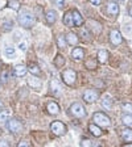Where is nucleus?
Wrapping results in <instances>:
<instances>
[{"label":"nucleus","mask_w":132,"mask_h":147,"mask_svg":"<svg viewBox=\"0 0 132 147\" xmlns=\"http://www.w3.org/2000/svg\"><path fill=\"white\" fill-rule=\"evenodd\" d=\"M122 122L127 126V127L131 129L132 127V114H124L122 117Z\"/></svg>","instance_id":"27"},{"label":"nucleus","mask_w":132,"mask_h":147,"mask_svg":"<svg viewBox=\"0 0 132 147\" xmlns=\"http://www.w3.org/2000/svg\"><path fill=\"white\" fill-rule=\"evenodd\" d=\"M1 108H3V101L0 100V109H1Z\"/></svg>","instance_id":"46"},{"label":"nucleus","mask_w":132,"mask_h":147,"mask_svg":"<svg viewBox=\"0 0 132 147\" xmlns=\"http://www.w3.org/2000/svg\"><path fill=\"white\" fill-rule=\"evenodd\" d=\"M50 130H52V133L54 135L61 137V135H64L66 133V125L64 122H61V121H53L50 123Z\"/></svg>","instance_id":"4"},{"label":"nucleus","mask_w":132,"mask_h":147,"mask_svg":"<svg viewBox=\"0 0 132 147\" xmlns=\"http://www.w3.org/2000/svg\"><path fill=\"white\" fill-rule=\"evenodd\" d=\"M62 21H64V24L66 25V26H69V28H73V26H74L73 13H71V11H69V12L65 13V15H64V18H62Z\"/></svg>","instance_id":"17"},{"label":"nucleus","mask_w":132,"mask_h":147,"mask_svg":"<svg viewBox=\"0 0 132 147\" xmlns=\"http://www.w3.org/2000/svg\"><path fill=\"white\" fill-rule=\"evenodd\" d=\"M89 28L91 29V32H94V33H101L102 32V25H101V22L96 21V20H90Z\"/></svg>","instance_id":"19"},{"label":"nucleus","mask_w":132,"mask_h":147,"mask_svg":"<svg viewBox=\"0 0 132 147\" xmlns=\"http://www.w3.org/2000/svg\"><path fill=\"white\" fill-rule=\"evenodd\" d=\"M36 22V18L32 15L31 12H27V11H23V12L18 13V24L24 28H32Z\"/></svg>","instance_id":"1"},{"label":"nucleus","mask_w":132,"mask_h":147,"mask_svg":"<svg viewBox=\"0 0 132 147\" xmlns=\"http://www.w3.org/2000/svg\"><path fill=\"white\" fill-rule=\"evenodd\" d=\"M7 129L13 134H17V133H20L23 130V123L16 118H11L7 121Z\"/></svg>","instance_id":"6"},{"label":"nucleus","mask_w":132,"mask_h":147,"mask_svg":"<svg viewBox=\"0 0 132 147\" xmlns=\"http://www.w3.org/2000/svg\"><path fill=\"white\" fill-rule=\"evenodd\" d=\"M8 75H9L8 71L4 70L3 72L0 74V82H1V83H7V82H8Z\"/></svg>","instance_id":"33"},{"label":"nucleus","mask_w":132,"mask_h":147,"mask_svg":"<svg viewBox=\"0 0 132 147\" xmlns=\"http://www.w3.org/2000/svg\"><path fill=\"white\" fill-rule=\"evenodd\" d=\"M4 54H5V57L7 58H11V59H13V58H16V53H15V49L13 47H5V50H4Z\"/></svg>","instance_id":"29"},{"label":"nucleus","mask_w":132,"mask_h":147,"mask_svg":"<svg viewBox=\"0 0 132 147\" xmlns=\"http://www.w3.org/2000/svg\"><path fill=\"white\" fill-rule=\"evenodd\" d=\"M18 49H20V50H23V51H24V50L27 49V42H25V41H23V42H20V43H18Z\"/></svg>","instance_id":"39"},{"label":"nucleus","mask_w":132,"mask_h":147,"mask_svg":"<svg viewBox=\"0 0 132 147\" xmlns=\"http://www.w3.org/2000/svg\"><path fill=\"white\" fill-rule=\"evenodd\" d=\"M17 147H29V143L27 141H21V142H18Z\"/></svg>","instance_id":"40"},{"label":"nucleus","mask_w":132,"mask_h":147,"mask_svg":"<svg viewBox=\"0 0 132 147\" xmlns=\"http://www.w3.org/2000/svg\"><path fill=\"white\" fill-rule=\"evenodd\" d=\"M28 70H29V72L32 74V75H34V76H37V75H40L41 70L40 67L37 66V63H29V66H28Z\"/></svg>","instance_id":"24"},{"label":"nucleus","mask_w":132,"mask_h":147,"mask_svg":"<svg viewBox=\"0 0 132 147\" xmlns=\"http://www.w3.org/2000/svg\"><path fill=\"white\" fill-rule=\"evenodd\" d=\"M79 36H81V38H82L85 42H90V41H91V34H90L89 30H82L79 33Z\"/></svg>","instance_id":"31"},{"label":"nucleus","mask_w":132,"mask_h":147,"mask_svg":"<svg viewBox=\"0 0 132 147\" xmlns=\"http://www.w3.org/2000/svg\"><path fill=\"white\" fill-rule=\"evenodd\" d=\"M0 147H9V143L7 141H0Z\"/></svg>","instance_id":"41"},{"label":"nucleus","mask_w":132,"mask_h":147,"mask_svg":"<svg viewBox=\"0 0 132 147\" xmlns=\"http://www.w3.org/2000/svg\"><path fill=\"white\" fill-rule=\"evenodd\" d=\"M27 71H28V68H27V66H24V64H16L15 68H13V74H15V76H17V78L25 76Z\"/></svg>","instance_id":"12"},{"label":"nucleus","mask_w":132,"mask_h":147,"mask_svg":"<svg viewBox=\"0 0 132 147\" xmlns=\"http://www.w3.org/2000/svg\"><path fill=\"white\" fill-rule=\"evenodd\" d=\"M128 13H129V16L132 17V4H131V7H129V11H128Z\"/></svg>","instance_id":"45"},{"label":"nucleus","mask_w":132,"mask_h":147,"mask_svg":"<svg viewBox=\"0 0 132 147\" xmlns=\"http://www.w3.org/2000/svg\"><path fill=\"white\" fill-rule=\"evenodd\" d=\"M45 18L49 24H54L55 20H57V13H55L53 9H48L45 13Z\"/></svg>","instance_id":"20"},{"label":"nucleus","mask_w":132,"mask_h":147,"mask_svg":"<svg viewBox=\"0 0 132 147\" xmlns=\"http://www.w3.org/2000/svg\"><path fill=\"white\" fill-rule=\"evenodd\" d=\"M123 147H132V142H129V143H126Z\"/></svg>","instance_id":"44"},{"label":"nucleus","mask_w":132,"mask_h":147,"mask_svg":"<svg viewBox=\"0 0 132 147\" xmlns=\"http://www.w3.org/2000/svg\"><path fill=\"white\" fill-rule=\"evenodd\" d=\"M28 84H29V87H32V88H40L41 84H42V82H41V79L38 76H34V75H32V76L28 78Z\"/></svg>","instance_id":"13"},{"label":"nucleus","mask_w":132,"mask_h":147,"mask_svg":"<svg viewBox=\"0 0 132 147\" xmlns=\"http://www.w3.org/2000/svg\"><path fill=\"white\" fill-rule=\"evenodd\" d=\"M3 29L5 32H8V30H11V29H12V22L11 21H7V22H4L3 24Z\"/></svg>","instance_id":"37"},{"label":"nucleus","mask_w":132,"mask_h":147,"mask_svg":"<svg viewBox=\"0 0 132 147\" xmlns=\"http://www.w3.org/2000/svg\"><path fill=\"white\" fill-rule=\"evenodd\" d=\"M95 83H96V87H103V82L102 80H95Z\"/></svg>","instance_id":"43"},{"label":"nucleus","mask_w":132,"mask_h":147,"mask_svg":"<svg viewBox=\"0 0 132 147\" xmlns=\"http://www.w3.org/2000/svg\"><path fill=\"white\" fill-rule=\"evenodd\" d=\"M116 1H123V0H116Z\"/></svg>","instance_id":"47"},{"label":"nucleus","mask_w":132,"mask_h":147,"mask_svg":"<svg viewBox=\"0 0 132 147\" xmlns=\"http://www.w3.org/2000/svg\"><path fill=\"white\" fill-rule=\"evenodd\" d=\"M70 55H71V58L75 59V61H81V59H83V57H85V50H83L82 47H74V49L71 50Z\"/></svg>","instance_id":"11"},{"label":"nucleus","mask_w":132,"mask_h":147,"mask_svg":"<svg viewBox=\"0 0 132 147\" xmlns=\"http://www.w3.org/2000/svg\"><path fill=\"white\" fill-rule=\"evenodd\" d=\"M81 147H92V142L90 139H82L81 141Z\"/></svg>","instance_id":"34"},{"label":"nucleus","mask_w":132,"mask_h":147,"mask_svg":"<svg viewBox=\"0 0 132 147\" xmlns=\"http://www.w3.org/2000/svg\"><path fill=\"white\" fill-rule=\"evenodd\" d=\"M106 9H107V12L112 16H116L118 13H119V5H118L116 1H110V3H107Z\"/></svg>","instance_id":"15"},{"label":"nucleus","mask_w":132,"mask_h":147,"mask_svg":"<svg viewBox=\"0 0 132 147\" xmlns=\"http://www.w3.org/2000/svg\"><path fill=\"white\" fill-rule=\"evenodd\" d=\"M102 107L106 108V109H112V100H111L110 96L106 95L105 97L102 98Z\"/></svg>","instance_id":"26"},{"label":"nucleus","mask_w":132,"mask_h":147,"mask_svg":"<svg viewBox=\"0 0 132 147\" xmlns=\"http://www.w3.org/2000/svg\"><path fill=\"white\" fill-rule=\"evenodd\" d=\"M65 62H66V61H65V57L62 54H57V55H55V58H54V66L57 68H61L62 66L65 64Z\"/></svg>","instance_id":"23"},{"label":"nucleus","mask_w":132,"mask_h":147,"mask_svg":"<svg viewBox=\"0 0 132 147\" xmlns=\"http://www.w3.org/2000/svg\"><path fill=\"white\" fill-rule=\"evenodd\" d=\"M65 38H66V43L68 45H77L78 42H79V40H78V36L75 33H68L66 36H65Z\"/></svg>","instance_id":"18"},{"label":"nucleus","mask_w":132,"mask_h":147,"mask_svg":"<svg viewBox=\"0 0 132 147\" xmlns=\"http://www.w3.org/2000/svg\"><path fill=\"white\" fill-rule=\"evenodd\" d=\"M110 41H111V43H112V45H115V46L120 45V43H122V41H123L120 32L119 30H115V29H114V30H111L110 32Z\"/></svg>","instance_id":"9"},{"label":"nucleus","mask_w":132,"mask_h":147,"mask_svg":"<svg viewBox=\"0 0 132 147\" xmlns=\"http://www.w3.org/2000/svg\"><path fill=\"white\" fill-rule=\"evenodd\" d=\"M89 130H90V133H91L94 137H101L102 135V129L99 127L98 125H95V123H90L89 125Z\"/></svg>","instance_id":"21"},{"label":"nucleus","mask_w":132,"mask_h":147,"mask_svg":"<svg viewBox=\"0 0 132 147\" xmlns=\"http://www.w3.org/2000/svg\"><path fill=\"white\" fill-rule=\"evenodd\" d=\"M91 1V4H94V5H101L102 4V0H90Z\"/></svg>","instance_id":"42"},{"label":"nucleus","mask_w":132,"mask_h":147,"mask_svg":"<svg viewBox=\"0 0 132 147\" xmlns=\"http://www.w3.org/2000/svg\"><path fill=\"white\" fill-rule=\"evenodd\" d=\"M122 138H123L127 143L132 142V129H129V127L124 129L123 131H122Z\"/></svg>","instance_id":"22"},{"label":"nucleus","mask_w":132,"mask_h":147,"mask_svg":"<svg viewBox=\"0 0 132 147\" xmlns=\"http://www.w3.org/2000/svg\"><path fill=\"white\" fill-rule=\"evenodd\" d=\"M85 66H86V68H89V70H95L96 67V61L94 58H89L86 61V63H85Z\"/></svg>","instance_id":"30"},{"label":"nucleus","mask_w":132,"mask_h":147,"mask_svg":"<svg viewBox=\"0 0 132 147\" xmlns=\"http://www.w3.org/2000/svg\"><path fill=\"white\" fill-rule=\"evenodd\" d=\"M62 76V80H64L65 84H68L69 87H73L77 82V72L71 68H68V70H65L64 72L61 74Z\"/></svg>","instance_id":"3"},{"label":"nucleus","mask_w":132,"mask_h":147,"mask_svg":"<svg viewBox=\"0 0 132 147\" xmlns=\"http://www.w3.org/2000/svg\"><path fill=\"white\" fill-rule=\"evenodd\" d=\"M108 58H110V53H108L107 50L102 49V50H99V51H98V55H96V61H98L99 63L106 64V63H107V61H108Z\"/></svg>","instance_id":"10"},{"label":"nucleus","mask_w":132,"mask_h":147,"mask_svg":"<svg viewBox=\"0 0 132 147\" xmlns=\"http://www.w3.org/2000/svg\"><path fill=\"white\" fill-rule=\"evenodd\" d=\"M46 110H48V113L52 114V116H55V114L60 113V107L57 102H49V104L46 105Z\"/></svg>","instance_id":"16"},{"label":"nucleus","mask_w":132,"mask_h":147,"mask_svg":"<svg viewBox=\"0 0 132 147\" xmlns=\"http://www.w3.org/2000/svg\"><path fill=\"white\" fill-rule=\"evenodd\" d=\"M124 30H126V36L127 37H131L132 36V25L131 24L124 25Z\"/></svg>","instance_id":"36"},{"label":"nucleus","mask_w":132,"mask_h":147,"mask_svg":"<svg viewBox=\"0 0 132 147\" xmlns=\"http://www.w3.org/2000/svg\"><path fill=\"white\" fill-rule=\"evenodd\" d=\"M54 1V4L58 8H64V5H65V0H53Z\"/></svg>","instance_id":"38"},{"label":"nucleus","mask_w":132,"mask_h":147,"mask_svg":"<svg viewBox=\"0 0 132 147\" xmlns=\"http://www.w3.org/2000/svg\"><path fill=\"white\" fill-rule=\"evenodd\" d=\"M122 110H123L126 114H132V104L131 102H124L122 105Z\"/></svg>","instance_id":"32"},{"label":"nucleus","mask_w":132,"mask_h":147,"mask_svg":"<svg viewBox=\"0 0 132 147\" xmlns=\"http://www.w3.org/2000/svg\"><path fill=\"white\" fill-rule=\"evenodd\" d=\"M92 121L95 125H98L99 127H110L111 126V119L110 117L106 113H102V112H95L92 114Z\"/></svg>","instance_id":"2"},{"label":"nucleus","mask_w":132,"mask_h":147,"mask_svg":"<svg viewBox=\"0 0 132 147\" xmlns=\"http://www.w3.org/2000/svg\"><path fill=\"white\" fill-rule=\"evenodd\" d=\"M49 89H50V93H52L54 97H60V96L62 95V87H61V84L58 83V80L52 79Z\"/></svg>","instance_id":"8"},{"label":"nucleus","mask_w":132,"mask_h":147,"mask_svg":"<svg viewBox=\"0 0 132 147\" xmlns=\"http://www.w3.org/2000/svg\"><path fill=\"white\" fill-rule=\"evenodd\" d=\"M70 113H71V116L77 117V118H82V117L86 116V109L79 102H73L70 105Z\"/></svg>","instance_id":"5"},{"label":"nucleus","mask_w":132,"mask_h":147,"mask_svg":"<svg viewBox=\"0 0 132 147\" xmlns=\"http://www.w3.org/2000/svg\"><path fill=\"white\" fill-rule=\"evenodd\" d=\"M8 7H11V8H13L15 11H17L18 9V0H9Z\"/></svg>","instance_id":"35"},{"label":"nucleus","mask_w":132,"mask_h":147,"mask_svg":"<svg viewBox=\"0 0 132 147\" xmlns=\"http://www.w3.org/2000/svg\"><path fill=\"white\" fill-rule=\"evenodd\" d=\"M57 43H58V47L60 49H65L66 47V38H65L64 34H60L58 37H57Z\"/></svg>","instance_id":"28"},{"label":"nucleus","mask_w":132,"mask_h":147,"mask_svg":"<svg viewBox=\"0 0 132 147\" xmlns=\"http://www.w3.org/2000/svg\"><path fill=\"white\" fill-rule=\"evenodd\" d=\"M73 13V21H74V26H82L83 25V18L81 16V13L78 12L77 9H71Z\"/></svg>","instance_id":"14"},{"label":"nucleus","mask_w":132,"mask_h":147,"mask_svg":"<svg viewBox=\"0 0 132 147\" xmlns=\"http://www.w3.org/2000/svg\"><path fill=\"white\" fill-rule=\"evenodd\" d=\"M12 112L11 109H4V110H0V122H4V121H8L9 117H11Z\"/></svg>","instance_id":"25"},{"label":"nucleus","mask_w":132,"mask_h":147,"mask_svg":"<svg viewBox=\"0 0 132 147\" xmlns=\"http://www.w3.org/2000/svg\"><path fill=\"white\" fill-rule=\"evenodd\" d=\"M98 98H99V93L95 89H86V91L83 92V100L86 101V102H89V104L95 102Z\"/></svg>","instance_id":"7"}]
</instances>
